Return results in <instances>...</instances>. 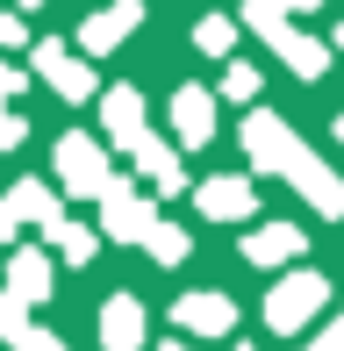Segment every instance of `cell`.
I'll return each mask as SVG.
<instances>
[{
    "mask_svg": "<svg viewBox=\"0 0 344 351\" xmlns=\"http://www.w3.org/2000/svg\"><path fill=\"white\" fill-rule=\"evenodd\" d=\"M244 151H251V165H258V172H280V180H294V186L308 194V208H316V215H344V180H337V172L323 165V158L308 151V143L294 136L280 115H265V108H258V115L244 122Z\"/></svg>",
    "mask_w": 344,
    "mask_h": 351,
    "instance_id": "6da1fadb",
    "label": "cell"
},
{
    "mask_svg": "<svg viewBox=\"0 0 344 351\" xmlns=\"http://www.w3.org/2000/svg\"><path fill=\"white\" fill-rule=\"evenodd\" d=\"M323 301H330V280L323 273H287L265 294V323L273 330H308V315H323Z\"/></svg>",
    "mask_w": 344,
    "mask_h": 351,
    "instance_id": "7a4b0ae2",
    "label": "cell"
},
{
    "mask_svg": "<svg viewBox=\"0 0 344 351\" xmlns=\"http://www.w3.org/2000/svg\"><path fill=\"white\" fill-rule=\"evenodd\" d=\"M58 180H65V194H108V151L93 136H65L58 143Z\"/></svg>",
    "mask_w": 344,
    "mask_h": 351,
    "instance_id": "3957f363",
    "label": "cell"
},
{
    "mask_svg": "<svg viewBox=\"0 0 344 351\" xmlns=\"http://www.w3.org/2000/svg\"><path fill=\"white\" fill-rule=\"evenodd\" d=\"M36 72L58 86V101H93V93H101V86H93V65H86V58H72L58 36L36 43Z\"/></svg>",
    "mask_w": 344,
    "mask_h": 351,
    "instance_id": "277c9868",
    "label": "cell"
},
{
    "mask_svg": "<svg viewBox=\"0 0 344 351\" xmlns=\"http://www.w3.org/2000/svg\"><path fill=\"white\" fill-rule=\"evenodd\" d=\"M136 22H144V0H115V8L86 14V22H79V51H86V58H108L115 43H130Z\"/></svg>",
    "mask_w": 344,
    "mask_h": 351,
    "instance_id": "5b68a950",
    "label": "cell"
},
{
    "mask_svg": "<svg viewBox=\"0 0 344 351\" xmlns=\"http://www.w3.org/2000/svg\"><path fill=\"white\" fill-rule=\"evenodd\" d=\"M101 222H108V237H122V244H136V237H151V201L136 194V186H122V180H108V194H101Z\"/></svg>",
    "mask_w": 344,
    "mask_h": 351,
    "instance_id": "8992f818",
    "label": "cell"
},
{
    "mask_svg": "<svg viewBox=\"0 0 344 351\" xmlns=\"http://www.w3.org/2000/svg\"><path fill=\"white\" fill-rule=\"evenodd\" d=\"M101 122H108V136L122 143V151H136L151 130H144V93L136 86H115V93H101Z\"/></svg>",
    "mask_w": 344,
    "mask_h": 351,
    "instance_id": "52a82bcc",
    "label": "cell"
},
{
    "mask_svg": "<svg viewBox=\"0 0 344 351\" xmlns=\"http://www.w3.org/2000/svg\"><path fill=\"white\" fill-rule=\"evenodd\" d=\"M172 130H180V143H208L215 136V93L208 86H180L172 93Z\"/></svg>",
    "mask_w": 344,
    "mask_h": 351,
    "instance_id": "ba28073f",
    "label": "cell"
},
{
    "mask_svg": "<svg viewBox=\"0 0 344 351\" xmlns=\"http://www.w3.org/2000/svg\"><path fill=\"white\" fill-rule=\"evenodd\" d=\"M251 208H258L251 180H230V172H223V180H201V215H208V222H244Z\"/></svg>",
    "mask_w": 344,
    "mask_h": 351,
    "instance_id": "9c48e42d",
    "label": "cell"
},
{
    "mask_svg": "<svg viewBox=\"0 0 344 351\" xmlns=\"http://www.w3.org/2000/svg\"><path fill=\"white\" fill-rule=\"evenodd\" d=\"M172 323L194 330V337H223V330L237 323V308H230V294H186L180 308H172Z\"/></svg>",
    "mask_w": 344,
    "mask_h": 351,
    "instance_id": "30bf717a",
    "label": "cell"
},
{
    "mask_svg": "<svg viewBox=\"0 0 344 351\" xmlns=\"http://www.w3.org/2000/svg\"><path fill=\"white\" fill-rule=\"evenodd\" d=\"M302 244H308V237L294 230V222H265V230L244 237V258H251V265H287V258H302Z\"/></svg>",
    "mask_w": 344,
    "mask_h": 351,
    "instance_id": "8fae6325",
    "label": "cell"
},
{
    "mask_svg": "<svg viewBox=\"0 0 344 351\" xmlns=\"http://www.w3.org/2000/svg\"><path fill=\"white\" fill-rule=\"evenodd\" d=\"M101 344L108 351H144V308H136L130 294H115L101 308Z\"/></svg>",
    "mask_w": 344,
    "mask_h": 351,
    "instance_id": "7c38bea8",
    "label": "cell"
},
{
    "mask_svg": "<svg viewBox=\"0 0 344 351\" xmlns=\"http://www.w3.org/2000/svg\"><path fill=\"white\" fill-rule=\"evenodd\" d=\"M22 215L43 222V230H58V201H51V186H43V180H22V186L8 194V208H0V237H8Z\"/></svg>",
    "mask_w": 344,
    "mask_h": 351,
    "instance_id": "4fadbf2b",
    "label": "cell"
},
{
    "mask_svg": "<svg viewBox=\"0 0 344 351\" xmlns=\"http://www.w3.org/2000/svg\"><path fill=\"white\" fill-rule=\"evenodd\" d=\"M273 51L280 58H287V65L294 72H302V79H323V65H330V43H316V36H302V29H280V36H273Z\"/></svg>",
    "mask_w": 344,
    "mask_h": 351,
    "instance_id": "5bb4252c",
    "label": "cell"
},
{
    "mask_svg": "<svg viewBox=\"0 0 344 351\" xmlns=\"http://www.w3.org/2000/svg\"><path fill=\"white\" fill-rule=\"evenodd\" d=\"M136 165H144V172H151V186H165V194H180V186H186L180 151H172V143H158V136H144V143H136Z\"/></svg>",
    "mask_w": 344,
    "mask_h": 351,
    "instance_id": "9a60e30c",
    "label": "cell"
},
{
    "mask_svg": "<svg viewBox=\"0 0 344 351\" xmlns=\"http://www.w3.org/2000/svg\"><path fill=\"white\" fill-rule=\"evenodd\" d=\"M22 86H29L22 72H14V65H0V151H14V143L29 136V122H22V115H8V101H14Z\"/></svg>",
    "mask_w": 344,
    "mask_h": 351,
    "instance_id": "2e32d148",
    "label": "cell"
},
{
    "mask_svg": "<svg viewBox=\"0 0 344 351\" xmlns=\"http://www.w3.org/2000/svg\"><path fill=\"white\" fill-rule=\"evenodd\" d=\"M43 287H51V265H43L36 251H22V258H14V301H43Z\"/></svg>",
    "mask_w": 344,
    "mask_h": 351,
    "instance_id": "e0dca14e",
    "label": "cell"
},
{
    "mask_svg": "<svg viewBox=\"0 0 344 351\" xmlns=\"http://www.w3.org/2000/svg\"><path fill=\"white\" fill-rule=\"evenodd\" d=\"M194 43H201V51H208V58H230V43H237V22H230V14H201Z\"/></svg>",
    "mask_w": 344,
    "mask_h": 351,
    "instance_id": "ac0fdd59",
    "label": "cell"
},
{
    "mask_svg": "<svg viewBox=\"0 0 344 351\" xmlns=\"http://www.w3.org/2000/svg\"><path fill=\"white\" fill-rule=\"evenodd\" d=\"M144 244H151V258H165V265H180V258H186V230H172V222H151Z\"/></svg>",
    "mask_w": 344,
    "mask_h": 351,
    "instance_id": "d6986e66",
    "label": "cell"
},
{
    "mask_svg": "<svg viewBox=\"0 0 344 351\" xmlns=\"http://www.w3.org/2000/svg\"><path fill=\"white\" fill-rule=\"evenodd\" d=\"M51 237H58V251H65L72 265H86V258H93V230H79V222H58Z\"/></svg>",
    "mask_w": 344,
    "mask_h": 351,
    "instance_id": "ffe728a7",
    "label": "cell"
},
{
    "mask_svg": "<svg viewBox=\"0 0 344 351\" xmlns=\"http://www.w3.org/2000/svg\"><path fill=\"white\" fill-rule=\"evenodd\" d=\"M223 93H230V101H251V93H258V72L251 65H230L223 72Z\"/></svg>",
    "mask_w": 344,
    "mask_h": 351,
    "instance_id": "44dd1931",
    "label": "cell"
},
{
    "mask_svg": "<svg viewBox=\"0 0 344 351\" xmlns=\"http://www.w3.org/2000/svg\"><path fill=\"white\" fill-rule=\"evenodd\" d=\"M14 43H29V29H22V14H0V51H14Z\"/></svg>",
    "mask_w": 344,
    "mask_h": 351,
    "instance_id": "7402d4cb",
    "label": "cell"
},
{
    "mask_svg": "<svg viewBox=\"0 0 344 351\" xmlns=\"http://www.w3.org/2000/svg\"><path fill=\"white\" fill-rule=\"evenodd\" d=\"M22 351H65V344H58V337H29V330H22Z\"/></svg>",
    "mask_w": 344,
    "mask_h": 351,
    "instance_id": "603a6c76",
    "label": "cell"
},
{
    "mask_svg": "<svg viewBox=\"0 0 344 351\" xmlns=\"http://www.w3.org/2000/svg\"><path fill=\"white\" fill-rule=\"evenodd\" d=\"M280 8H287V14H308V8H323V0H280Z\"/></svg>",
    "mask_w": 344,
    "mask_h": 351,
    "instance_id": "cb8c5ba5",
    "label": "cell"
},
{
    "mask_svg": "<svg viewBox=\"0 0 344 351\" xmlns=\"http://www.w3.org/2000/svg\"><path fill=\"white\" fill-rule=\"evenodd\" d=\"M330 43H337V51H344V22H337V36H330Z\"/></svg>",
    "mask_w": 344,
    "mask_h": 351,
    "instance_id": "d4e9b609",
    "label": "cell"
},
{
    "mask_svg": "<svg viewBox=\"0 0 344 351\" xmlns=\"http://www.w3.org/2000/svg\"><path fill=\"white\" fill-rule=\"evenodd\" d=\"M14 8H43V0H14Z\"/></svg>",
    "mask_w": 344,
    "mask_h": 351,
    "instance_id": "484cf974",
    "label": "cell"
},
{
    "mask_svg": "<svg viewBox=\"0 0 344 351\" xmlns=\"http://www.w3.org/2000/svg\"><path fill=\"white\" fill-rule=\"evenodd\" d=\"M337 136H344V115H337Z\"/></svg>",
    "mask_w": 344,
    "mask_h": 351,
    "instance_id": "4316f807",
    "label": "cell"
},
{
    "mask_svg": "<svg viewBox=\"0 0 344 351\" xmlns=\"http://www.w3.org/2000/svg\"><path fill=\"white\" fill-rule=\"evenodd\" d=\"M237 351H251V344H237Z\"/></svg>",
    "mask_w": 344,
    "mask_h": 351,
    "instance_id": "83f0119b",
    "label": "cell"
}]
</instances>
